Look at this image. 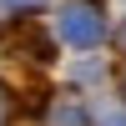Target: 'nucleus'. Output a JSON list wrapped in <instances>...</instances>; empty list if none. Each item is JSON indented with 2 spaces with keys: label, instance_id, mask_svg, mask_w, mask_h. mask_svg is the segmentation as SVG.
Wrapping results in <instances>:
<instances>
[{
  "label": "nucleus",
  "instance_id": "obj_1",
  "mask_svg": "<svg viewBox=\"0 0 126 126\" xmlns=\"http://www.w3.org/2000/svg\"><path fill=\"white\" fill-rule=\"evenodd\" d=\"M61 30H66L76 46H91V40L101 35V20L91 15V10H66V20H61Z\"/></svg>",
  "mask_w": 126,
  "mask_h": 126
},
{
  "label": "nucleus",
  "instance_id": "obj_2",
  "mask_svg": "<svg viewBox=\"0 0 126 126\" xmlns=\"http://www.w3.org/2000/svg\"><path fill=\"white\" fill-rule=\"evenodd\" d=\"M10 111H15V106H10V96H5V86H0V126L10 121Z\"/></svg>",
  "mask_w": 126,
  "mask_h": 126
},
{
  "label": "nucleus",
  "instance_id": "obj_3",
  "mask_svg": "<svg viewBox=\"0 0 126 126\" xmlns=\"http://www.w3.org/2000/svg\"><path fill=\"white\" fill-rule=\"evenodd\" d=\"M0 25H5V0H0Z\"/></svg>",
  "mask_w": 126,
  "mask_h": 126
}]
</instances>
